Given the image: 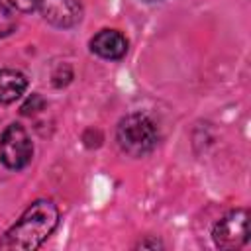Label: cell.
Wrapping results in <instances>:
<instances>
[{"label": "cell", "instance_id": "cell-1", "mask_svg": "<svg viewBox=\"0 0 251 251\" xmlns=\"http://www.w3.org/2000/svg\"><path fill=\"white\" fill-rule=\"evenodd\" d=\"M59 226V210L51 200L31 202L20 220L2 235V251H33L37 249Z\"/></svg>", "mask_w": 251, "mask_h": 251}, {"label": "cell", "instance_id": "cell-2", "mask_svg": "<svg viewBox=\"0 0 251 251\" xmlns=\"http://www.w3.org/2000/svg\"><path fill=\"white\" fill-rule=\"evenodd\" d=\"M116 141L129 157H143L151 153L159 141V131L153 120L141 112L127 114L116 127Z\"/></svg>", "mask_w": 251, "mask_h": 251}, {"label": "cell", "instance_id": "cell-3", "mask_svg": "<svg viewBox=\"0 0 251 251\" xmlns=\"http://www.w3.org/2000/svg\"><path fill=\"white\" fill-rule=\"evenodd\" d=\"M33 157V143L22 124H10L0 135V161L10 171H22Z\"/></svg>", "mask_w": 251, "mask_h": 251}, {"label": "cell", "instance_id": "cell-4", "mask_svg": "<svg viewBox=\"0 0 251 251\" xmlns=\"http://www.w3.org/2000/svg\"><path fill=\"white\" fill-rule=\"evenodd\" d=\"M212 239L220 249H237L249 239V214L245 208L229 210L212 227Z\"/></svg>", "mask_w": 251, "mask_h": 251}, {"label": "cell", "instance_id": "cell-5", "mask_svg": "<svg viewBox=\"0 0 251 251\" xmlns=\"http://www.w3.org/2000/svg\"><path fill=\"white\" fill-rule=\"evenodd\" d=\"M37 8L45 22L61 29L75 27L82 20L80 0H39Z\"/></svg>", "mask_w": 251, "mask_h": 251}, {"label": "cell", "instance_id": "cell-6", "mask_svg": "<svg viewBox=\"0 0 251 251\" xmlns=\"http://www.w3.org/2000/svg\"><path fill=\"white\" fill-rule=\"evenodd\" d=\"M90 51L106 61H120L127 53V39L118 29H102L90 39Z\"/></svg>", "mask_w": 251, "mask_h": 251}, {"label": "cell", "instance_id": "cell-7", "mask_svg": "<svg viewBox=\"0 0 251 251\" xmlns=\"http://www.w3.org/2000/svg\"><path fill=\"white\" fill-rule=\"evenodd\" d=\"M27 88V78L16 69H0V104H12Z\"/></svg>", "mask_w": 251, "mask_h": 251}, {"label": "cell", "instance_id": "cell-8", "mask_svg": "<svg viewBox=\"0 0 251 251\" xmlns=\"http://www.w3.org/2000/svg\"><path fill=\"white\" fill-rule=\"evenodd\" d=\"M14 29H16V16L4 2H0V39L10 35Z\"/></svg>", "mask_w": 251, "mask_h": 251}, {"label": "cell", "instance_id": "cell-9", "mask_svg": "<svg viewBox=\"0 0 251 251\" xmlns=\"http://www.w3.org/2000/svg\"><path fill=\"white\" fill-rule=\"evenodd\" d=\"M8 4H10L12 8H16L18 12L29 14V12L37 10V4H39V0H8Z\"/></svg>", "mask_w": 251, "mask_h": 251}, {"label": "cell", "instance_id": "cell-10", "mask_svg": "<svg viewBox=\"0 0 251 251\" xmlns=\"http://www.w3.org/2000/svg\"><path fill=\"white\" fill-rule=\"evenodd\" d=\"M139 247H163L161 241H141Z\"/></svg>", "mask_w": 251, "mask_h": 251}, {"label": "cell", "instance_id": "cell-11", "mask_svg": "<svg viewBox=\"0 0 251 251\" xmlns=\"http://www.w3.org/2000/svg\"><path fill=\"white\" fill-rule=\"evenodd\" d=\"M145 2H159V0H145Z\"/></svg>", "mask_w": 251, "mask_h": 251}]
</instances>
